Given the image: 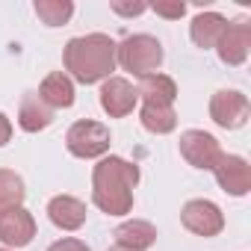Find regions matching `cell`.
<instances>
[{
  "label": "cell",
  "instance_id": "cell-16",
  "mask_svg": "<svg viewBox=\"0 0 251 251\" xmlns=\"http://www.w3.org/2000/svg\"><path fill=\"white\" fill-rule=\"evenodd\" d=\"M115 245H124L130 251H148L157 242V227L145 219H127L115 227Z\"/></svg>",
  "mask_w": 251,
  "mask_h": 251
},
{
  "label": "cell",
  "instance_id": "cell-7",
  "mask_svg": "<svg viewBox=\"0 0 251 251\" xmlns=\"http://www.w3.org/2000/svg\"><path fill=\"white\" fill-rule=\"evenodd\" d=\"M216 53L230 68L245 65V59L251 53V18L248 15H239V18L227 21L225 33H222V39L216 45Z\"/></svg>",
  "mask_w": 251,
  "mask_h": 251
},
{
  "label": "cell",
  "instance_id": "cell-21",
  "mask_svg": "<svg viewBox=\"0 0 251 251\" xmlns=\"http://www.w3.org/2000/svg\"><path fill=\"white\" fill-rule=\"evenodd\" d=\"M148 9L157 12L166 21H180L186 15V3H183V0H154V3H148Z\"/></svg>",
  "mask_w": 251,
  "mask_h": 251
},
{
  "label": "cell",
  "instance_id": "cell-25",
  "mask_svg": "<svg viewBox=\"0 0 251 251\" xmlns=\"http://www.w3.org/2000/svg\"><path fill=\"white\" fill-rule=\"evenodd\" d=\"M106 251H130V248H124V245H112V248H106Z\"/></svg>",
  "mask_w": 251,
  "mask_h": 251
},
{
  "label": "cell",
  "instance_id": "cell-26",
  "mask_svg": "<svg viewBox=\"0 0 251 251\" xmlns=\"http://www.w3.org/2000/svg\"><path fill=\"white\" fill-rule=\"evenodd\" d=\"M0 251H12V248H3V245H0Z\"/></svg>",
  "mask_w": 251,
  "mask_h": 251
},
{
  "label": "cell",
  "instance_id": "cell-14",
  "mask_svg": "<svg viewBox=\"0 0 251 251\" xmlns=\"http://www.w3.org/2000/svg\"><path fill=\"white\" fill-rule=\"evenodd\" d=\"M225 27H227V18H225L222 12L207 9V12H198V15L192 18V24H189V39H192V45L201 48V50H210V48L216 50V45H219Z\"/></svg>",
  "mask_w": 251,
  "mask_h": 251
},
{
  "label": "cell",
  "instance_id": "cell-18",
  "mask_svg": "<svg viewBox=\"0 0 251 251\" xmlns=\"http://www.w3.org/2000/svg\"><path fill=\"white\" fill-rule=\"evenodd\" d=\"M139 121L142 127L154 136H166L177 127V112L175 106H163V103H142L139 109Z\"/></svg>",
  "mask_w": 251,
  "mask_h": 251
},
{
  "label": "cell",
  "instance_id": "cell-20",
  "mask_svg": "<svg viewBox=\"0 0 251 251\" xmlns=\"http://www.w3.org/2000/svg\"><path fill=\"white\" fill-rule=\"evenodd\" d=\"M39 21L45 27H65L74 15V3L71 0H36L33 3Z\"/></svg>",
  "mask_w": 251,
  "mask_h": 251
},
{
  "label": "cell",
  "instance_id": "cell-19",
  "mask_svg": "<svg viewBox=\"0 0 251 251\" xmlns=\"http://www.w3.org/2000/svg\"><path fill=\"white\" fill-rule=\"evenodd\" d=\"M24 198H27L24 177L15 175L12 169H0V213L24 207Z\"/></svg>",
  "mask_w": 251,
  "mask_h": 251
},
{
  "label": "cell",
  "instance_id": "cell-9",
  "mask_svg": "<svg viewBox=\"0 0 251 251\" xmlns=\"http://www.w3.org/2000/svg\"><path fill=\"white\" fill-rule=\"evenodd\" d=\"M213 175H216V183L222 186V192H227L233 198H245L251 192V166L239 154H222L213 166Z\"/></svg>",
  "mask_w": 251,
  "mask_h": 251
},
{
  "label": "cell",
  "instance_id": "cell-22",
  "mask_svg": "<svg viewBox=\"0 0 251 251\" xmlns=\"http://www.w3.org/2000/svg\"><path fill=\"white\" fill-rule=\"evenodd\" d=\"M109 9L115 15H121V18H139V15L148 12V3H145V0H133V3H130V0H127V3H124V0H112Z\"/></svg>",
  "mask_w": 251,
  "mask_h": 251
},
{
  "label": "cell",
  "instance_id": "cell-1",
  "mask_svg": "<svg viewBox=\"0 0 251 251\" xmlns=\"http://www.w3.org/2000/svg\"><path fill=\"white\" fill-rule=\"evenodd\" d=\"M139 166L106 154L92 169V204L106 216H127L133 210V189L139 186Z\"/></svg>",
  "mask_w": 251,
  "mask_h": 251
},
{
  "label": "cell",
  "instance_id": "cell-15",
  "mask_svg": "<svg viewBox=\"0 0 251 251\" xmlns=\"http://www.w3.org/2000/svg\"><path fill=\"white\" fill-rule=\"evenodd\" d=\"M39 98L56 112V109H68V106H74V100H77V89H74V80L65 74V71H50L45 80H42V86H39Z\"/></svg>",
  "mask_w": 251,
  "mask_h": 251
},
{
  "label": "cell",
  "instance_id": "cell-2",
  "mask_svg": "<svg viewBox=\"0 0 251 251\" xmlns=\"http://www.w3.org/2000/svg\"><path fill=\"white\" fill-rule=\"evenodd\" d=\"M115 39H109L106 33H86V36H74L65 50H62V65L65 74L74 83L83 86H95L112 77V71L118 68L115 62Z\"/></svg>",
  "mask_w": 251,
  "mask_h": 251
},
{
  "label": "cell",
  "instance_id": "cell-8",
  "mask_svg": "<svg viewBox=\"0 0 251 251\" xmlns=\"http://www.w3.org/2000/svg\"><path fill=\"white\" fill-rule=\"evenodd\" d=\"M180 157L192 166V169H204V172H213L216 160L225 154L219 139L207 130H183L180 133Z\"/></svg>",
  "mask_w": 251,
  "mask_h": 251
},
{
  "label": "cell",
  "instance_id": "cell-24",
  "mask_svg": "<svg viewBox=\"0 0 251 251\" xmlns=\"http://www.w3.org/2000/svg\"><path fill=\"white\" fill-rule=\"evenodd\" d=\"M9 139H12V121H9L6 112H0V148H3Z\"/></svg>",
  "mask_w": 251,
  "mask_h": 251
},
{
  "label": "cell",
  "instance_id": "cell-13",
  "mask_svg": "<svg viewBox=\"0 0 251 251\" xmlns=\"http://www.w3.org/2000/svg\"><path fill=\"white\" fill-rule=\"evenodd\" d=\"M53 124V109L39 98V92H24L18 103V127L24 133H42Z\"/></svg>",
  "mask_w": 251,
  "mask_h": 251
},
{
  "label": "cell",
  "instance_id": "cell-11",
  "mask_svg": "<svg viewBox=\"0 0 251 251\" xmlns=\"http://www.w3.org/2000/svg\"><path fill=\"white\" fill-rule=\"evenodd\" d=\"M36 236V219L27 207H15V210H3L0 213V242L3 248H27Z\"/></svg>",
  "mask_w": 251,
  "mask_h": 251
},
{
  "label": "cell",
  "instance_id": "cell-5",
  "mask_svg": "<svg viewBox=\"0 0 251 251\" xmlns=\"http://www.w3.org/2000/svg\"><path fill=\"white\" fill-rule=\"evenodd\" d=\"M180 222H183V227L189 233L204 236V239L219 236L225 230V213L210 198H192V201H186L183 210H180Z\"/></svg>",
  "mask_w": 251,
  "mask_h": 251
},
{
  "label": "cell",
  "instance_id": "cell-12",
  "mask_svg": "<svg viewBox=\"0 0 251 251\" xmlns=\"http://www.w3.org/2000/svg\"><path fill=\"white\" fill-rule=\"evenodd\" d=\"M48 219L59 227V230H80L86 225V204L74 195H53L48 201Z\"/></svg>",
  "mask_w": 251,
  "mask_h": 251
},
{
  "label": "cell",
  "instance_id": "cell-17",
  "mask_svg": "<svg viewBox=\"0 0 251 251\" xmlns=\"http://www.w3.org/2000/svg\"><path fill=\"white\" fill-rule=\"evenodd\" d=\"M136 95L142 103H163V106H175L177 100V83L169 77V74H148L139 80L136 86Z\"/></svg>",
  "mask_w": 251,
  "mask_h": 251
},
{
  "label": "cell",
  "instance_id": "cell-3",
  "mask_svg": "<svg viewBox=\"0 0 251 251\" xmlns=\"http://www.w3.org/2000/svg\"><path fill=\"white\" fill-rule=\"evenodd\" d=\"M163 59H166L163 42L151 33H133V36H127L124 42L115 45V62L139 80L148 74H157Z\"/></svg>",
  "mask_w": 251,
  "mask_h": 251
},
{
  "label": "cell",
  "instance_id": "cell-6",
  "mask_svg": "<svg viewBox=\"0 0 251 251\" xmlns=\"http://www.w3.org/2000/svg\"><path fill=\"white\" fill-rule=\"evenodd\" d=\"M251 103L242 92L236 89H219L210 98V118L219 124L222 130H239L248 124Z\"/></svg>",
  "mask_w": 251,
  "mask_h": 251
},
{
  "label": "cell",
  "instance_id": "cell-10",
  "mask_svg": "<svg viewBox=\"0 0 251 251\" xmlns=\"http://www.w3.org/2000/svg\"><path fill=\"white\" fill-rule=\"evenodd\" d=\"M136 106H139V95H136V86L127 77L112 74L109 80L100 83V109L109 118H124V115H130Z\"/></svg>",
  "mask_w": 251,
  "mask_h": 251
},
{
  "label": "cell",
  "instance_id": "cell-4",
  "mask_svg": "<svg viewBox=\"0 0 251 251\" xmlns=\"http://www.w3.org/2000/svg\"><path fill=\"white\" fill-rule=\"evenodd\" d=\"M109 145H112L109 127L100 121H92V118L74 121L65 133V148L77 160H100L109 154Z\"/></svg>",
  "mask_w": 251,
  "mask_h": 251
},
{
  "label": "cell",
  "instance_id": "cell-23",
  "mask_svg": "<svg viewBox=\"0 0 251 251\" xmlns=\"http://www.w3.org/2000/svg\"><path fill=\"white\" fill-rule=\"evenodd\" d=\"M48 251H92L83 239H77V236H62V239H56Z\"/></svg>",
  "mask_w": 251,
  "mask_h": 251
}]
</instances>
